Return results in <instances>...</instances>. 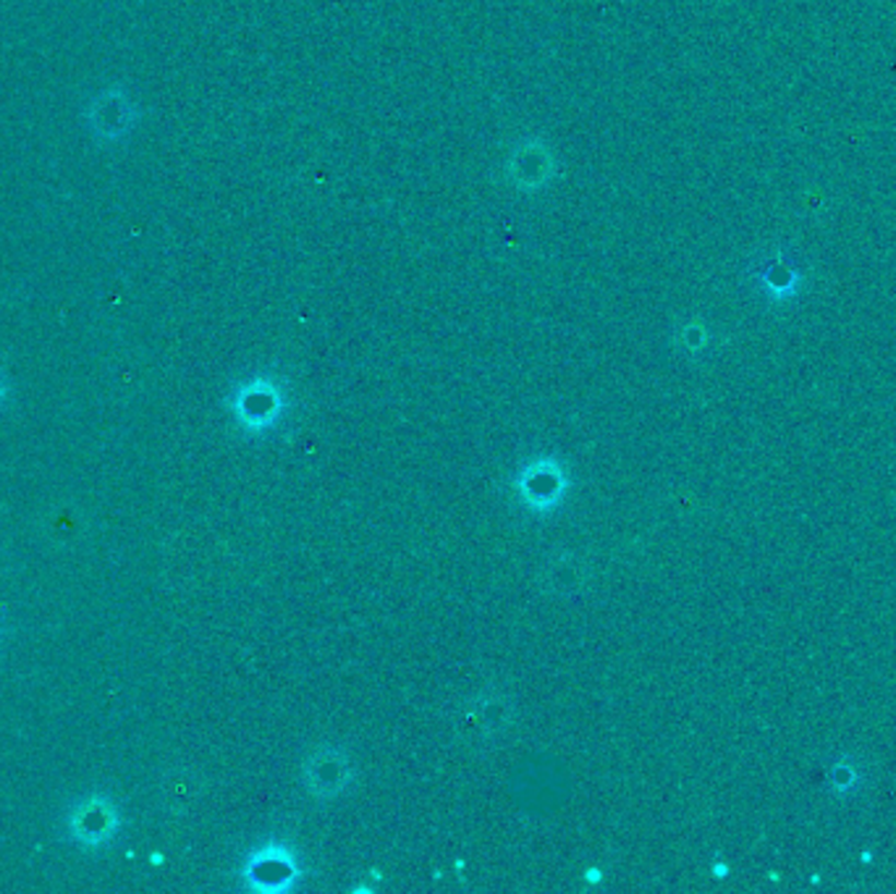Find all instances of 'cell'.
Segmentation results:
<instances>
[{"label":"cell","mask_w":896,"mask_h":894,"mask_svg":"<svg viewBox=\"0 0 896 894\" xmlns=\"http://www.w3.org/2000/svg\"><path fill=\"white\" fill-rule=\"evenodd\" d=\"M744 279L770 305H789V302L800 299V294L807 289L810 271L805 258L794 247L770 245L763 252L753 255L750 266L744 268Z\"/></svg>","instance_id":"6da1fadb"},{"label":"cell","mask_w":896,"mask_h":894,"mask_svg":"<svg viewBox=\"0 0 896 894\" xmlns=\"http://www.w3.org/2000/svg\"><path fill=\"white\" fill-rule=\"evenodd\" d=\"M66 837L87 850H101L116 839L121 830V813L114 800L103 792H92L87 798L76 800L63 819Z\"/></svg>","instance_id":"7a4b0ae2"},{"label":"cell","mask_w":896,"mask_h":894,"mask_svg":"<svg viewBox=\"0 0 896 894\" xmlns=\"http://www.w3.org/2000/svg\"><path fill=\"white\" fill-rule=\"evenodd\" d=\"M231 412L244 431H268L283 415V391L279 380L255 376L231 393Z\"/></svg>","instance_id":"3957f363"},{"label":"cell","mask_w":896,"mask_h":894,"mask_svg":"<svg viewBox=\"0 0 896 894\" xmlns=\"http://www.w3.org/2000/svg\"><path fill=\"white\" fill-rule=\"evenodd\" d=\"M514 489H517L527 509L551 511L564 498L566 475L558 459L540 457L519 472L517 480H514Z\"/></svg>","instance_id":"277c9868"},{"label":"cell","mask_w":896,"mask_h":894,"mask_svg":"<svg viewBox=\"0 0 896 894\" xmlns=\"http://www.w3.org/2000/svg\"><path fill=\"white\" fill-rule=\"evenodd\" d=\"M506 174H509V181L514 187L522 189V192H538L556 174V157H553L549 144L530 137V140L519 142L511 150L509 163H506Z\"/></svg>","instance_id":"5b68a950"},{"label":"cell","mask_w":896,"mask_h":894,"mask_svg":"<svg viewBox=\"0 0 896 894\" xmlns=\"http://www.w3.org/2000/svg\"><path fill=\"white\" fill-rule=\"evenodd\" d=\"M244 877L255 890H288L296 879L294 856L279 843L260 847L249 856Z\"/></svg>","instance_id":"8992f818"},{"label":"cell","mask_w":896,"mask_h":894,"mask_svg":"<svg viewBox=\"0 0 896 894\" xmlns=\"http://www.w3.org/2000/svg\"><path fill=\"white\" fill-rule=\"evenodd\" d=\"M92 114H95L92 127L101 131L105 140H108V137H121L131 121L129 103L123 101V95H118V92L105 95L103 103L97 105V108H92Z\"/></svg>","instance_id":"52a82bcc"},{"label":"cell","mask_w":896,"mask_h":894,"mask_svg":"<svg viewBox=\"0 0 896 894\" xmlns=\"http://www.w3.org/2000/svg\"><path fill=\"white\" fill-rule=\"evenodd\" d=\"M5 399H9V378H5V373L0 370V410H3Z\"/></svg>","instance_id":"ba28073f"},{"label":"cell","mask_w":896,"mask_h":894,"mask_svg":"<svg viewBox=\"0 0 896 894\" xmlns=\"http://www.w3.org/2000/svg\"><path fill=\"white\" fill-rule=\"evenodd\" d=\"M163 860H166V858H163L161 852H155V856H150V863H153V866H163Z\"/></svg>","instance_id":"9c48e42d"}]
</instances>
